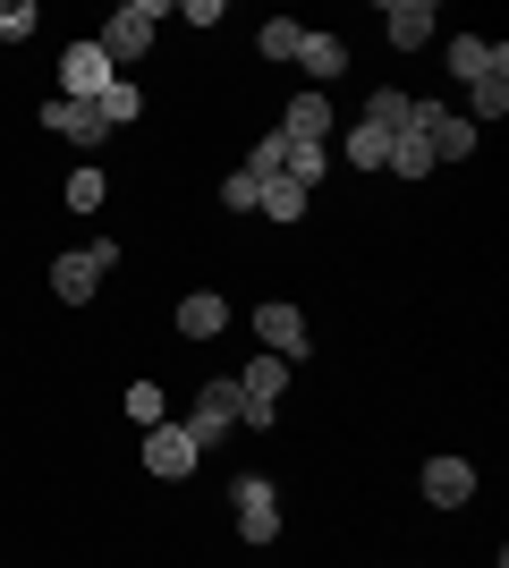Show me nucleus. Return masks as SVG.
<instances>
[{
    "mask_svg": "<svg viewBox=\"0 0 509 568\" xmlns=\"http://www.w3.org/2000/svg\"><path fill=\"white\" fill-rule=\"evenodd\" d=\"M416 493H425V509L450 518V509L476 500V467H467V458H425V467H416Z\"/></svg>",
    "mask_w": 509,
    "mask_h": 568,
    "instance_id": "obj_8",
    "label": "nucleus"
},
{
    "mask_svg": "<svg viewBox=\"0 0 509 568\" xmlns=\"http://www.w3.org/2000/svg\"><path fill=\"white\" fill-rule=\"evenodd\" d=\"M297 69L315 77V94H323V85H339V77H348V43H339V34H323V26H306V43H297Z\"/></svg>",
    "mask_w": 509,
    "mask_h": 568,
    "instance_id": "obj_14",
    "label": "nucleus"
},
{
    "mask_svg": "<svg viewBox=\"0 0 509 568\" xmlns=\"http://www.w3.org/2000/svg\"><path fill=\"white\" fill-rule=\"evenodd\" d=\"M128 416H136V425H162V416H170V390H162V382H128Z\"/></svg>",
    "mask_w": 509,
    "mask_h": 568,
    "instance_id": "obj_24",
    "label": "nucleus"
},
{
    "mask_svg": "<svg viewBox=\"0 0 509 568\" xmlns=\"http://www.w3.org/2000/svg\"><path fill=\"white\" fill-rule=\"evenodd\" d=\"M195 467H204V450L187 442V425H179V416L145 425V475H153V484H187Z\"/></svg>",
    "mask_w": 509,
    "mask_h": 568,
    "instance_id": "obj_6",
    "label": "nucleus"
},
{
    "mask_svg": "<svg viewBox=\"0 0 509 568\" xmlns=\"http://www.w3.org/2000/svg\"><path fill=\"white\" fill-rule=\"evenodd\" d=\"M230 509H238V535L255 551L281 544V526H289V518H281V484H272V475H238V484H230Z\"/></svg>",
    "mask_w": 509,
    "mask_h": 568,
    "instance_id": "obj_4",
    "label": "nucleus"
},
{
    "mask_svg": "<svg viewBox=\"0 0 509 568\" xmlns=\"http://www.w3.org/2000/svg\"><path fill=\"white\" fill-rule=\"evenodd\" d=\"M34 26H43V9H34V0H0V43H26Z\"/></svg>",
    "mask_w": 509,
    "mask_h": 568,
    "instance_id": "obj_26",
    "label": "nucleus"
},
{
    "mask_svg": "<svg viewBox=\"0 0 509 568\" xmlns=\"http://www.w3.org/2000/svg\"><path fill=\"white\" fill-rule=\"evenodd\" d=\"M255 339H264V356H281V365H306V356H315V332H306L297 297H264V306H255Z\"/></svg>",
    "mask_w": 509,
    "mask_h": 568,
    "instance_id": "obj_5",
    "label": "nucleus"
},
{
    "mask_svg": "<svg viewBox=\"0 0 509 568\" xmlns=\"http://www.w3.org/2000/svg\"><path fill=\"white\" fill-rule=\"evenodd\" d=\"M170 26V0H120V9H111V18H102V60H111V69H136V60H145L153 51V34H162Z\"/></svg>",
    "mask_w": 509,
    "mask_h": 568,
    "instance_id": "obj_1",
    "label": "nucleus"
},
{
    "mask_svg": "<svg viewBox=\"0 0 509 568\" xmlns=\"http://www.w3.org/2000/svg\"><path fill=\"white\" fill-rule=\"evenodd\" d=\"M281 179H289V187H306V195H315L323 179H332V144H289V162H281Z\"/></svg>",
    "mask_w": 509,
    "mask_h": 568,
    "instance_id": "obj_20",
    "label": "nucleus"
},
{
    "mask_svg": "<svg viewBox=\"0 0 509 568\" xmlns=\"http://www.w3.org/2000/svg\"><path fill=\"white\" fill-rule=\"evenodd\" d=\"M434 26H441L434 0H383V34H390V51H425V43H434Z\"/></svg>",
    "mask_w": 509,
    "mask_h": 568,
    "instance_id": "obj_11",
    "label": "nucleus"
},
{
    "mask_svg": "<svg viewBox=\"0 0 509 568\" xmlns=\"http://www.w3.org/2000/svg\"><path fill=\"white\" fill-rule=\"evenodd\" d=\"M255 213H264V221H281V230H297V221H306V187H289V179H272Z\"/></svg>",
    "mask_w": 509,
    "mask_h": 568,
    "instance_id": "obj_22",
    "label": "nucleus"
},
{
    "mask_svg": "<svg viewBox=\"0 0 509 568\" xmlns=\"http://www.w3.org/2000/svg\"><path fill=\"white\" fill-rule=\"evenodd\" d=\"M170 332H179V339H221V332H230V297H221V288H187L179 314H170Z\"/></svg>",
    "mask_w": 509,
    "mask_h": 568,
    "instance_id": "obj_12",
    "label": "nucleus"
},
{
    "mask_svg": "<svg viewBox=\"0 0 509 568\" xmlns=\"http://www.w3.org/2000/svg\"><path fill=\"white\" fill-rule=\"evenodd\" d=\"M255 204H264V179L230 170V179H221V213H255Z\"/></svg>",
    "mask_w": 509,
    "mask_h": 568,
    "instance_id": "obj_25",
    "label": "nucleus"
},
{
    "mask_svg": "<svg viewBox=\"0 0 509 568\" xmlns=\"http://www.w3.org/2000/svg\"><path fill=\"white\" fill-rule=\"evenodd\" d=\"M51 128V136H69V144H85V153H94V144H111V128H102V111L94 102H69V94H51L43 111H34Z\"/></svg>",
    "mask_w": 509,
    "mask_h": 568,
    "instance_id": "obj_9",
    "label": "nucleus"
},
{
    "mask_svg": "<svg viewBox=\"0 0 509 568\" xmlns=\"http://www.w3.org/2000/svg\"><path fill=\"white\" fill-rule=\"evenodd\" d=\"M179 26H221V0H187V9H170Z\"/></svg>",
    "mask_w": 509,
    "mask_h": 568,
    "instance_id": "obj_27",
    "label": "nucleus"
},
{
    "mask_svg": "<svg viewBox=\"0 0 509 568\" xmlns=\"http://www.w3.org/2000/svg\"><path fill=\"white\" fill-rule=\"evenodd\" d=\"M441 60H450V77H459V85H476L485 69H509V43H501V34H450V43H441Z\"/></svg>",
    "mask_w": 509,
    "mask_h": 568,
    "instance_id": "obj_13",
    "label": "nucleus"
},
{
    "mask_svg": "<svg viewBox=\"0 0 509 568\" xmlns=\"http://www.w3.org/2000/svg\"><path fill=\"white\" fill-rule=\"evenodd\" d=\"M297 43H306V26H297V18L255 26V51H264V60H297Z\"/></svg>",
    "mask_w": 509,
    "mask_h": 568,
    "instance_id": "obj_23",
    "label": "nucleus"
},
{
    "mask_svg": "<svg viewBox=\"0 0 509 568\" xmlns=\"http://www.w3.org/2000/svg\"><path fill=\"white\" fill-rule=\"evenodd\" d=\"M238 416H246L238 382H230V374H213V382H204V390H195V407H187V416H179V425H187V442H195V450H221V442L238 433Z\"/></svg>",
    "mask_w": 509,
    "mask_h": 568,
    "instance_id": "obj_3",
    "label": "nucleus"
},
{
    "mask_svg": "<svg viewBox=\"0 0 509 568\" xmlns=\"http://www.w3.org/2000/svg\"><path fill=\"white\" fill-rule=\"evenodd\" d=\"M60 195H69V213H77V221H85V213H102V204H111V170L77 162V170H69V187H60Z\"/></svg>",
    "mask_w": 509,
    "mask_h": 568,
    "instance_id": "obj_19",
    "label": "nucleus"
},
{
    "mask_svg": "<svg viewBox=\"0 0 509 568\" xmlns=\"http://www.w3.org/2000/svg\"><path fill=\"white\" fill-rule=\"evenodd\" d=\"M94 111H102V128L120 136V128H136V119H145V85H136V77H111V94H102Z\"/></svg>",
    "mask_w": 509,
    "mask_h": 568,
    "instance_id": "obj_18",
    "label": "nucleus"
},
{
    "mask_svg": "<svg viewBox=\"0 0 509 568\" xmlns=\"http://www.w3.org/2000/svg\"><path fill=\"white\" fill-rule=\"evenodd\" d=\"M485 119H509V69H485L467 85V128H485Z\"/></svg>",
    "mask_w": 509,
    "mask_h": 568,
    "instance_id": "obj_17",
    "label": "nucleus"
},
{
    "mask_svg": "<svg viewBox=\"0 0 509 568\" xmlns=\"http://www.w3.org/2000/svg\"><path fill=\"white\" fill-rule=\"evenodd\" d=\"M111 77H120V69L102 60L94 34H77V43L60 51V94H69V102H102V94H111Z\"/></svg>",
    "mask_w": 509,
    "mask_h": 568,
    "instance_id": "obj_7",
    "label": "nucleus"
},
{
    "mask_svg": "<svg viewBox=\"0 0 509 568\" xmlns=\"http://www.w3.org/2000/svg\"><path fill=\"white\" fill-rule=\"evenodd\" d=\"M467 153H476V128L441 102V119H434V170H441V162H467Z\"/></svg>",
    "mask_w": 509,
    "mask_h": 568,
    "instance_id": "obj_21",
    "label": "nucleus"
},
{
    "mask_svg": "<svg viewBox=\"0 0 509 568\" xmlns=\"http://www.w3.org/2000/svg\"><path fill=\"white\" fill-rule=\"evenodd\" d=\"M281 136H289V144H332V136H339L332 94H315V85H306V94H289V119H281Z\"/></svg>",
    "mask_w": 509,
    "mask_h": 568,
    "instance_id": "obj_10",
    "label": "nucleus"
},
{
    "mask_svg": "<svg viewBox=\"0 0 509 568\" xmlns=\"http://www.w3.org/2000/svg\"><path fill=\"white\" fill-rule=\"evenodd\" d=\"M357 119H365V128H383V136H399V128L416 119V94H408V85H374Z\"/></svg>",
    "mask_w": 509,
    "mask_h": 568,
    "instance_id": "obj_16",
    "label": "nucleus"
},
{
    "mask_svg": "<svg viewBox=\"0 0 509 568\" xmlns=\"http://www.w3.org/2000/svg\"><path fill=\"white\" fill-rule=\"evenodd\" d=\"M332 162L383 170V162H390V136H383V128H365V119H357V128H339V136H332Z\"/></svg>",
    "mask_w": 509,
    "mask_h": 568,
    "instance_id": "obj_15",
    "label": "nucleus"
},
{
    "mask_svg": "<svg viewBox=\"0 0 509 568\" xmlns=\"http://www.w3.org/2000/svg\"><path fill=\"white\" fill-rule=\"evenodd\" d=\"M120 272V237H85L77 255H51V297L60 306H94V288Z\"/></svg>",
    "mask_w": 509,
    "mask_h": 568,
    "instance_id": "obj_2",
    "label": "nucleus"
}]
</instances>
